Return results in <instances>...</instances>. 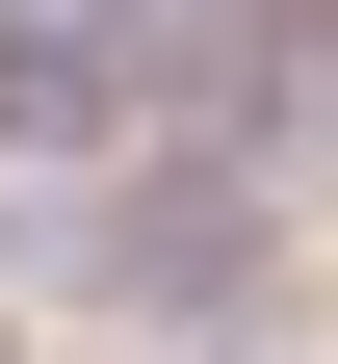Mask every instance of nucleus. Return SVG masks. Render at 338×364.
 <instances>
[{"mask_svg":"<svg viewBox=\"0 0 338 364\" xmlns=\"http://www.w3.org/2000/svg\"><path fill=\"white\" fill-rule=\"evenodd\" d=\"M234 156H260V130H208L182 182H105L78 156L53 208H26V287H78V312H260V182Z\"/></svg>","mask_w":338,"mask_h":364,"instance_id":"obj_1","label":"nucleus"}]
</instances>
